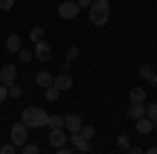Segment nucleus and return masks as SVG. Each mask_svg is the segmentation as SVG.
<instances>
[{
    "instance_id": "nucleus-1",
    "label": "nucleus",
    "mask_w": 157,
    "mask_h": 154,
    "mask_svg": "<svg viewBox=\"0 0 157 154\" xmlns=\"http://www.w3.org/2000/svg\"><path fill=\"white\" fill-rule=\"evenodd\" d=\"M88 17H90V23L97 25V27L107 25V21H109V0H94L90 4Z\"/></svg>"
},
{
    "instance_id": "nucleus-2",
    "label": "nucleus",
    "mask_w": 157,
    "mask_h": 154,
    "mask_svg": "<svg viewBox=\"0 0 157 154\" xmlns=\"http://www.w3.org/2000/svg\"><path fill=\"white\" fill-rule=\"evenodd\" d=\"M21 121L27 127H36L38 129V127H44L48 123V115L38 106H27L23 110V115H21Z\"/></svg>"
},
{
    "instance_id": "nucleus-3",
    "label": "nucleus",
    "mask_w": 157,
    "mask_h": 154,
    "mask_svg": "<svg viewBox=\"0 0 157 154\" xmlns=\"http://www.w3.org/2000/svg\"><path fill=\"white\" fill-rule=\"evenodd\" d=\"M11 142L15 144V148H21L27 142V125L23 121L21 123H15L11 127Z\"/></svg>"
},
{
    "instance_id": "nucleus-4",
    "label": "nucleus",
    "mask_w": 157,
    "mask_h": 154,
    "mask_svg": "<svg viewBox=\"0 0 157 154\" xmlns=\"http://www.w3.org/2000/svg\"><path fill=\"white\" fill-rule=\"evenodd\" d=\"M78 13H80V6H78L75 0H65L59 4L61 19H73V17H78Z\"/></svg>"
},
{
    "instance_id": "nucleus-5",
    "label": "nucleus",
    "mask_w": 157,
    "mask_h": 154,
    "mask_svg": "<svg viewBox=\"0 0 157 154\" xmlns=\"http://www.w3.org/2000/svg\"><path fill=\"white\" fill-rule=\"evenodd\" d=\"M15 79H17V67L15 65H4L0 69V83L11 85V83H15Z\"/></svg>"
},
{
    "instance_id": "nucleus-6",
    "label": "nucleus",
    "mask_w": 157,
    "mask_h": 154,
    "mask_svg": "<svg viewBox=\"0 0 157 154\" xmlns=\"http://www.w3.org/2000/svg\"><path fill=\"white\" fill-rule=\"evenodd\" d=\"M48 142L52 148H61L67 144V135L63 129H50V135H48Z\"/></svg>"
},
{
    "instance_id": "nucleus-7",
    "label": "nucleus",
    "mask_w": 157,
    "mask_h": 154,
    "mask_svg": "<svg viewBox=\"0 0 157 154\" xmlns=\"http://www.w3.org/2000/svg\"><path fill=\"white\" fill-rule=\"evenodd\" d=\"M52 85H55L57 90L63 92V90H69V88L73 85V79H71V75H69V73H59V75L52 79Z\"/></svg>"
},
{
    "instance_id": "nucleus-8",
    "label": "nucleus",
    "mask_w": 157,
    "mask_h": 154,
    "mask_svg": "<svg viewBox=\"0 0 157 154\" xmlns=\"http://www.w3.org/2000/svg\"><path fill=\"white\" fill-rule=\"evenodd\" d=\"M34 54H36V59L40 60V63H46V60L50 59V44H48V42H44V40L38 42Z\"/></svg>"
},
{
    "instance_id": "nucleus-9",
    "label": "nucleus",
    "mask_w": 157,
    "mask_h": 154,
    "mask_svg": "<svg viewBox=\"0 0 157 154\" xmlns=\"http://www.w3.org/2000/svg\"><path fill=\"white\" fill-rule=\"evenodd\" d=\"M153 129H155V123H153L149 117H145V115H143V117L136 119V131H138V133L147 135V133H151Z\"/></svg>"
},
{
    "instance_id": "nucleus-10",
    "label": "nucleus",
    "mask_w": 157,
    "mask_h": 154,
    "mask_svg": "<svg viewBox=\"0 0 157 154\" xmlns=\"http://www.w3.org/2000/svg\"><path fill=\"white\" fill-rule=\"evenodd\" d=\"M69 142H71V146L75 148V150H78V152H88V150H90V146H88V140H84V138L80 135V131H78V133H71Z\"/></svg>"
},
{
    "instance_id": "nucleus-11",
    "label": "nucleus",
    "mask_w": 157,
    "mask_h": 154,
    "mask_svg": "<svg viewBox=\"0 0 157 154\" xmlns=\"http://www.w3.org/2000/svg\"><path fill=\"white\" fill-rule=\"evenodd\" d=\"M82 119L78 117V115H67L65 117V127H67V131L69 133H78V131L82 129Z\"/></svg>"
},
{
    "instance_id": "nucleus-12",
    "label": "nucleus",
    "mask_w": 157,
    "mask_h": 154,
    "mask_svg": "<svg viewBox=\"0 0 157 154\" xmlns=\"http://www.w3.org/2000/svg\"><path fill=\"white\" fill-rule=\"evenodd\" d=\"M52 79H55V77H52L48 71H38L36 73V83L40 85V88H44V90L52 85Z\"/></svg>"
},
{
    "instance_id": "nucleus-13",
    "label": "nucleus",
    "mask_w": 157,
    "mask_h": 154,
    "mask_svg": "<svg viewBox=\"0 0 157 154\" xmlns=\"http://www.w3.org/2000/svg\"><path fill=\"white\" fill-rule=\"evenodd\" d=\"M6 50H9V52H19V50H21V38L17 36V34H13V36L6 38Z\"/></svg>"
},
{
    "instance_id": "nucleus-14",
    "label": "nucleus",
    "mask_w": 157,
    "mask_h": 154,
    "mask_svg": "<svg viewBox=\"0 0 157 154\" xmlns=\"http://www.w3.org/2000/svg\"><path fill=\"white\" fill-rule=\"evenodd\" d=\"M145 115V106H143V102H132L130 106H128V117L130 119H138Z\"/></svg>"
},
{
    "instance_id": "nucleus-15",
    "label": "nucleus",
    "mask_w": 157,
    "mask_h": 154,
    "mask_svg": "<svg viewBox=\"0 0 157 154\" xmlns=\"http://www.w3.org/2000/svg\"><path fill=\"white\" fill-rule=\"evenodd\" d=\"M147 98V92L143 88H132L130 90V102H145Z\"/></svg>"
},
{
    "instance_id": "nucleus-16",
    "label": "nucleus",
    "mask_w": 157,
    "mask_h": 154,
    "mask_svg": "<svg viewBox=\"0 0 157 154\" xmlns=\"http://www.w3.org/2000/svg\"><path fill=\"white\" fill-rule=\"evenodd\" d=\"M48 125L50 129H63L65 127V119L63 117H59V115H52V117H48Z\"/></svg>"
},
{
    "instance_id": "nucleus-17",
    "label": "nucleus",
    "mask_w": 157,
    "mask_h": 154,
    "mask_svg": "<svg viewBox=\"0 0 157 154\" xmlns=\"http://www.w3.org/2000/svg\"><path fill=\"white\" fill-rule=\"evenodd\" d=\"M138 73H140V77L147 79V81H153V77H155V69H153L151 65H143Z\"/></svg>"
},
{
    "instance_id": "nucleus-18",
    "label": "nucleus",
    "mask_w": 157,
    "mask_h": 154,
    "mask_svg": "<svg viewBox=\"0 0 157 154\" xmlns=\"http://www.w3.org/2000/svg\"><path fill=\"white\" fill-rule=\"evenodd\" d=\"M29 40H32V42H42V40H44V27H34V29H32V31H29Z\"/></svg>"
},
{
    "instance_id": "nucleus-19",
    "label": "nucleus",
    "mask_w": 157,
    "mask_h": 154,
    "mask_svg": "<svg viewBox=\"0 0 157 154\" xmlns=\"http://www.w3.org/2000/svg\"><path fill=\"white\" fill-rule=\"evenodd\" d=\"M145 115L151 119L153 123H157V102H151L149 106H145Z\"/></svg>"
},
{
    "instance_id": "nucleus-20",
    "label": "nucleus",
    "mask_w": 157,
    "mask_h": 154,
    "mask_svg": "<svg viewBox=\"0 0 157 154\" xmlns=\"http://www.w3.org/2000/svg\"><path fill=\"white\" fill-rule=\"evenodd\" d=\"M80 135H82L84 140H92V138H94V127H92V125H82Z\"/></svg>"
},
{
    "instance_id": "nucleus-21",
    "label": "nucleus",
    "mask_w": 157,
    "mask_h": 154,
    "mask_svg": "<svg viewBox=\"0 0 157 154\" xmlns=\"http://www.w3.org/2000/svg\"><path fill=\"white\" fill-rule=\"evenodd\" d=\"M61 90H57L55 85H50V88H46V92H44V96H46V100H50V102H55L57 98H59Z\"/></svg>"
},
{
    "instance_id": "nucleus-22",
    "label": "nucleus",
    "mask_w": 157,
    "mask_h": 154,
    "mask_svg": "<svg viewBox=\"0 0 157 154\" xmlns=\"http://www.w3.org/2000/svg\"><path fill=\"white\" fill-rule=\"evenodd\" d=\"M21 152H23V154H38V152H40V148H38L36 144H27V142H25L23 146H21Z\"/></svg>"
},
{
    "instance_id": "nucleus-23",
    "label": "nucleus",
    "mask_w": 157,
    "mask_h": 154,
    "mask_svg": "<svg viewBox=\"0 0 157 154\" xmlns=\"http://www.w3.org/2000/svg\"><path fill=\"white\" fill-rule=\"evenodd\" d=\"M65 56H67V60H75L78 56H80V48L78 46H69L67 52H65Z\"/></svg>"
},
{
    "instance_id": "nucleus-24",
    "label": "nucleus",
    "mask_w": 157,
    "mask_h": 154,
    "mask_svg": "<svg viewBox=\"0 0 157 154\" xmlns=\"http://www.w3.org/2000/svg\"><path fill=\"white\" fill-rule=\"evenodd\" d=\"M6 90H9V96H11V98H19V96H21V88H19L17 83L6 85Z\"/></svg>"
},
{
    "instance_id": "nucleus-25",
    "label": "nucleus",
    "mask_w": 157,
    "mask_h": 154,
    "mask_svg": "<svg viewBox=\"0 0 157 154\" xmlns=\"http://www.w3.org/2000/svg\"><path fill=\"white\" fill-rule=\"evenodd\" d=\"M19 60H21V63H29V60H32V52L25 50V48H21V50H19Z\"/></svg>"
},
{
    "instance_id": "nucleus-26",
    "label": "nucleus",
    "mask_w": 157,
    "mask_h": 154,
    "mask_svg": "<svg viewBox=\"0 0 157 154\" xmlns=\"http://www.w3.org/2000/svg\"><path fill=\"white\" fill-rule=\"evenodd\" d=\"M117 146L126 150V148L130 146V138H128V135H120V138H117Z\"/></svg>"
},
{
    "instance_id": "nucleus-27",
    "label": "nucleus",
    "mask_w": 157,
    "mask_h": 154,
    "mask_svg": "<svg viewBox=\"0 0 157 154\" xmlns=\"http://www.w3.org/2000/svg\"><path fill=\"white\" fill-rule=\"evenodd\" d=\"M15 0H0V11H11Z\"/></svg>"
},
{
    "instance_id": "nucleus-28",
    "label": "nucleus",
    "mask_w": 157,
    "mask_h": 154,
    "mask_svg": "<svg viewBox=\"0 0 157 154\" xmlns=\"http://www.w3.org/2000/svg\"><path fill=\"white\" fill-rule=\"evenodd\" d=\"M15 152H17L15 144H11V146H2V148H0V154H15Z\"/></svg>"
},
{
    "instance_id": "nucleus-29",
    "label": "nucleus",
    "mask_w": 157,
    "mask_h": 154,
    "mask_svg": "<svg viewBox=\"0 0 157 154\" xmlns=\"http://www.w3.org/2000/svg\"><path fill=\"white\" fill-rule=\"evenodd\" d=\"M6 98H9V90H6L4 83H0V102H4Z\"/></svg>"
},
{
    "instance_id": "nucleus-30",
    "label": "nucleus",
    "mask_w": 157,
    "mask_h": 154,
    "mask_svg": "<svg viewBox=\"0 0 157 154\" xmlns=\"http://www.w3.org/2000/svg\"><path fill=\"white\" fill-rule=\"evenodd\" d=\"M57 152L59 154H71L73 148H67V146H61V148H57Z\"/></svg>"
},
{
    "instance_id": "nucleus-31",
    "label": "nucleus",
    "mask_w": 157,
    "mask_h": 154,
    "mask_svg": "<svg viewBox=\"0 0 157 154\" xmlns=\"http://www.w3.org/2000/svg\"><path fill=\"white\" fill-rule=\"evenodd\" d=\"M126 150H128V152H130V154H140V152H143V150H140L138 146H128Z\"/></svg>"
},
{
    "instance_id": "nucleus-32",
    "label": "nucleus",
    "mask_w": 157,
    "mask_h": 154,
    "mask_svg": "<svg viewBox=\"0 0 157 154\" xmlns=\"http://www.w3.org/2000/svg\"><path fill=\"white\" fill-rule=\"evenodd\" d=\"M75 2H78L80 9H84V6H90V4H92V0H75Z\"/></svg>"
},
{
    "instance_id": "nucleus-33",
    "label": "nucleus",
    "mask_w": 157,
    "mask_h": 154,
    "mask_svg": "<svg viewBox=\"0 0 157 154\" xmlns=\"http://www.w3.org/2000/svg\"><path fill=\"white\" fill-rule=\"evenodd\" d=\"M149 154H157V148H149Z\"/></svg>"
},
{
    "instance_id": "nucleus-34",
    "label": "nucleus",
    "mask_w": 157,
    "mask_h": 154,
    "mask_svg": "<svg viewBox=\"0 0 157 154\" xmlns=\"http://www.w3.org/2000/svg\"><path fill=\"white\" fill-rule=\"evenodd\" d=\"M153 83H155V85H157V71H155V77H153Z\"/></svg>"
}]
</instances>
